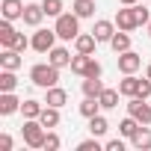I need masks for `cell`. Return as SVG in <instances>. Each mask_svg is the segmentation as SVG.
I'll return each mask as SVG.
<instances>
[{"label": "cell", "instance_id": "d4e9b609", "mask_svg": "<svg viewBox=\"0 0 151 151\" xmlns=\"http://www.w3.org/2000/svg\"><path fill=\"white\" fill-rule=\"evenodd\" d=\"M119 95H122L119 89H107V86H104V92H101V98H98V101H101V110H116V107H119Z\"/></svg>", "mask_w": 151, "mask_h": 151}, {"label": "cell", "instance_id": "7c38bea8", "mask_svg": "<svg viewBox=\"0 0 151 151\" xmlns=\"http://www.w3.org/2000/svg\"><path fill=\"white\" fill-rule=\"evenodd\" d=\"M21 110V101L15 92H0V116H12Z\"/></svg>", "mask_w": 151, "mask_h": 151}, {"label": "cell", "instance_id": "1f68e13d", "mask_svg": "<svg viewBox=\"0 0 151 151\" xmlns=\"http://www.w3.org/2000/svg\"><path fill=\"white\" fill-rule=\"evenodd\" d=\"M59 145H62V139H59L53 130H47V136H45V151H59Z\"/></svg>", "mask_w": 151, "mask_h": 151}, {"label": "cell", "instance_id": "f35d334b", "mask_svg": "<svg viewBox=\"0 0 151 151\" xmlns=\"http://www.w3.org/2000/svg\"><path fill=\"white\" fill-rule=\"evenodd\" d=\"M145 77H151V62H148V68H145Z\"/></svg>", "mask_w": 151, "mask_h": 151}, {"label": "cell", "instance_id": "7a4b0ae2", "mask_svg": "<svg viewBox=\"0 0 151 151\" xmlns=\"http://www.w3.org/2000/svg\"><path fill=\"white\" fill-rule=\"evenodd\" d=\"M21 136H24V145H27V148H45V136H47V127H45L39 119H24Z\"/></svg>", "mask_w": 151, "mask_h": 151}, {"label": "cell", "instance_id": "ffe728a7", "mask_svg": "<svg viewBox=\"0 0 151 151\" xmlns=\"http://www.w3.org/2000/svg\"><path fill=\"white\" fill-rule=\"evenodd\" d=\"M18 86V74L12 68H0V92H15Z\"/></svg>", "mask_w": 151, "mask_h": 151}, {"label": "cell", "instance_id": "e0dca14e", "mask_svg": "<svg viewBox=\"0 0 151 151\" xmlns=\"http://www.w3.org/2000/svg\"><path fill=\"white\" fill-rule=\"evenodd\" d=\"M130 145H133L136 151H151V127L142 124V127L136 130V136L130 139Z\"/></svg>", "mask_w": 151, "mask_h": 151}, {"label": "cell", "instance_id": "484cf974", "mask_svg": "<svg viewBox=\"0 0 151 151\" xmlns=\"http://www.w3.org/2000/svg\"><path fill=\"white\" fill-rule=\"evenodd\" d=\"M77 110H80V116H83V119H92V116H98V113H101V101H98V98H86V95H83V104H80Z\"/></svg>", "mask_w": 151, "mask_h": 151}, {"label": "cell", "instance_id": "f546056e", "mask_svg": "<svg viewBox=\"0 0 151 151\" xmlns=\"http://www.w3.org/2000/svg\"><path fill=\"white\" fill-rule=\"evenodd\" d=\"M42 9H45L47 18H59L65 6H62V0H42Z\"/></svg>", "mask_w": 151, "mask_h": 151}, {"label": "cell", "instance_id": "44dd1931", "mask_svg": "<svg viewBox=\"0 0 151 151\" xmlns=\"http://www.w3.org/2000/svg\"><path fill=\"white\" fill-rule=\"evenodd\" d=\"M136 89H139V77H133V74H124V77L119 80V92H122L124 98H133Z\"/></svg>", "mask_w": 151, "mask_h": 151}, {"label": "cell", "instance_id": "30bf717a", "mask_svg": "<svg viewBox=\"0 0 151 151\" xmlns=\"http://www.w3.org/2000/svg\"><path fill=\"white\" fill-rule=\"evenodd\" d=\"M42 18H45V9H42V3H27V6H24V15H21V21H24L27 27H39V24H42Z\"/></svg>", "mask_w": 151, "mask_h": 151}, {"label": "cell", "instance_id": "6da1fadb", "mask_svg": "<svg viewBox=\"0 0 151 151\" xmlns=\"http://www.w3.org/2000/svg\"><path fill=\"white\" fill-rule=\"evenodd\" d=\"M30 80H33V86H39V89H50V86L59 83V68L50 65V62H39V65L30 68Z\"/></svg>", "mask_w": 151, "mask_h": 151}, {"label": "cell", "instance_id": "7402d4cb", "mask_svg": "<svg viewBox=\"0 0 151 151\" xmlns=\"http://www.w3.org/2000/svg\"><path fill=\"white\" fill-rule=\"evenodd\" d=\"M71 12L77 15V18H92L95 15V0H74Z\"/></svg>", "mask_w": 151, "mask_h": 151}, {"label": "cell", "instance_id": "f1b7e54d", "mask_svg": "<svg viewBox=\"0 0 151 151\" xmlns=\"http://www.w3.org/2000/svg\"><path fill=\"white\" fill-rule=\"evenodd\" d=\"M107 130H110V122H107V119H104L101 113L89 119V133H92V136H104Z\"/></svg>", "mask_w": 151, "mask_h": 151}, {"label": "cell", "instance_id": "603a6c76", "mask_svg": "<svg viewBox=\"0 0 151 151\" xmlns=\"http://www.w3.org/2000/svg\"><path fill=\"white\" fill-rule=\"evenodd\" d=\"M110 47H113L116 53H124V50H130V36H127V30H116V36L110 39Z\"/></svg>", "mask_w": 151, "mask_h": 151}, {"label": "cell", "instance_id": "9a60e30c", "mask_svg": "<svg viewBox=\"0 0 151 151\" xmlns=\"http://www.w3.org/2000/svg\"><path fill=\"white\" fill-rule=\"evenodd\" d=\"M0 68H12V71H18V68H21V50L3 47V53H0Z\"/></svg>", "mask_w": 151, "mask_h": 151}, {"label": "cell", "instance_id": "3957f363", "mask_svg": "<svg viewBox=\"0 0 151 151\" xmlns=\"http://www.w3.org/2000/svg\"><path fill=\"white\" fill-rule=\"evenodd\" d=\"M56 36L62 39V42H74L80 36V18L74 15V12H62L59 18H56Z\"/></svg>", "mask_w": 151, "mask_h": 151}, {"label": "cell", "instance_id": "2e32d148", "mask_svg": "<svg viewBox=\"0 0 151 151\" xmlns=\"http://www.w3.org/2000/svg\"><path fill=\"white\" fill-rule=\"evenodd\" d=\"M95 45H98L95 33H80L77 39H74V50L77 53H95Z\"/></svg>", "mask_w": 151, "mask_h": 151}, {"label": "cell", "instance_id": "8992f818", "mask_svg": "<svg viewBox=\"0 0 151 151\" xmlns=\"http://www.w3.org/2000/svg\"><path fill=\"white\" fill-rule=\"evenodd\" d=\"M139 68H142V56H139L136 50L119 53V71H122V74H136Z\"/></svg>", "mask_w": 151, "mask_h": 151}, {"label": "cell", "instance_id": "277c9868", "mask_svg": "<svg viewBox=\"0 0 151 151\" xmlns=\"http://www.w3.org/2000/svg\"><path fill=\"white\" fill-rule=\"evenodd\" d=\"M127 116H133L139 124H151V104H148V98H139V95L127 98Z\"/></svg>", "mask_w": 151, "mask_h": 151}, {"label": "cell", "instance_id": "5bb4252c", "mask_svg": "<svg viewBox=\"0 0 151 151\" xmlns=\"http://www.w3.org/2000/svg\"><path fill=\"white\" fill-rule=\"evenodd\" d=\"M18 36H21V33L12 27V21H6V18H3V24H0V45H3V47H15Z\"/></svg>", "mask_w": 151, "mask_h": 151}, {"label": "cell", "instance_id": "d590c367", "mask_svg": "<svg viewBox=\"0 0 151 151\" xmlns=\"http://www.w3.org/2000/svg\"><path fill=\"white\" fill-rule=\"evenodd\" d=\"M12 145H15V142H12L9 133H0V151H12Z\"/></svg>", "mask_w": 151, "mask_h": 151}, {"label": "cell", "instance_id": "4fadbf2b", "mask_svg": "<svg viewBox=\"0 0 151 151\" xmlns=\"http://www.w3.org/2000/svg\"><path fill=\"white\" fill-rule=\"evenodd\" d=\"M47 62L56 65V68H68V65H71V53H68L65 47H56V45H53V47L47 50Z\"/></svg>", "mask_w": 151, "mask_h": 151}, {"label": "cell", "instance_id": "cb8c5ba5", "mask_svg": "<svg viewBox=\"0 0 151 151\" xmlns=\"http://www.w3.org/2000/svg\"><path fill=\"white\" fill-rule=\"evenodd\" d=\"M89 59H92V53H74L71 56V71L74 74H80V77H86V68H89Z\"/></svg>", "mask_w": 151, "mask_h": 151}, {"label": "cell", "instance_id": "e575fe53", "mask_svg": "<svg viewBox=\"0 0 151 151\" xmlns=\"http://www.w3.org/2000/svg\"><path fill=\"white\" fill-rule=\"evenodd\" d=\"M101 71H104V68H101V62L92 56V59H89V68H86V77H101Z\"/></svg>", "mask_w": 151, "mask_h": 151}, {"label": "cell", "instance_id": "83f0119b", "mask_svg": "<svg viewBox=\"0 0 151 151\" xmlns=\"http://www.w3.org/2000/svg\"><path fill=\"white\" fill-rule=\"evenodd\" d=\"M139 127H142V124H139V122H136L133 116H127V119H122V122H119V133H122L124 139H133Z\"/></svg>", "mask_w": 151, "mask_h": 151}, {"label": "cell", "instance_id": "52a82bcc", "mask_svg": "<svg viewBox=\"0 0 151 151\" xmlns=\"http://www.w3.org/2000/svg\"><path fill=\"white\" fill-rule=\"evenodd\" d=\"M116 21H107V18H101V21H95V27H92V33H95V39H98V45L101 42H107L110 45V39L116 36Z\"/></svg>", "mask_w": 151, "mask_h": 151}, {"label": "cell", "instance_id": "ab89813d", "mask_svg": "<svg viewBox=\"0 0 151 151\" xmlns=\"http://www.w3.org/2000/svg\"><path fill=\"white\" fill-rule=\"evenodd\" d=\"M148 36H151V21H148Z\"/></svg>", "mask_w": 151, "mask_h": 151}, {"label": "cell", "instance_id": "9c48e42d", "mask_svg": "<svg viewBox=\"0 0 151 151\" xmlns=\"http://www.w3.org/2000/svg\"><path fill=\"white\" fill-rule=\"evenodd\" d=\"M116 27L119 30H136L139 24H136V12H133V6H124V9H119L116 12Z\"/></svg>", "mask_w": 151, "mask_h": 151}, {"label": "cell", "instance_id": "d6a6232c", "mask_svg": "<svg viewBox=\"0 0 151 151\" xmlns=\"http://www.w3.org/2000/svg\"><path fill=\"white\" fill-rule=\"evenodd\" d=\"M98 139H101V136H92V139H83V142L77 145V151H101L104 145H101Z\"/></svg>", "mask_w": 151, "mask_h": 151}, {"label": "cell", "instance_id": "836d02e7", "mask_svg": "<svg viewBox=\"0 0 151 151\" xmlns=\"http://www.w3.org/2000/svg\"><path fill=\"white\" fill-rule=\"evenodd\" d=\"M136 95H139V98H151V77H142V80H139Z\"/></svg>", "mask_w": 151, "mask_h": 151}, {"label": "cell", "instance_id": "5b68a950", "mask_svg": "<svg viewBox=\"0 0 151 151\" xmlns=\"http://www.w3.org/2000/svg\"><path fill=\"white\" fill-rule=\"evenodd\" d=\"M56 30H42V27H36V33H33V50H39V53H47L53 45H56Z\"/></svg>", "mask_w": 151, "mask_h": 151}, {"label": "cell", "instance_id": "d6986e66", "mask_svg": "<svg viewBox=\"0 0 151 151\" xmlns=\"http://www.w3.org/2000/svg\"><path fill=\"white\" fill-rule=\"evenodd\" d=\"M42 110H45V101H36V98L21 101V113H24V119H39Z\"/></svg>", "mask_w": 151, "mask_h": 151}, {"label": "cell", "instance_id": "ac0fdd59", "mask_svg": "<svg viewBox=\"0 0 151 151\" xmlns=\"http://www.w3.org/2000/svg\"><path fill=\"white\" fill-rule=\"evenodd\" d=\"M80 89H83V95H86V98H101L104 83H101V77H83Z\"/></svg>", "mask_w": 151, "mask_h": 151}, {"label": "cell", "instance_id": "ba28073f", "mask_svg": "<svg viewBox=\"0 0 151 151\" xmlns=\"http://www.w3.org/2000/svg\"><path fill=\"white\" fill-rule=\"evenodd\" d=\"M24 0H3V3H0V15H3L6 21H18L21 15H24Z\"/></svg>", "mask_w": 151, "mask_h": 151}, {"label": "cell", "instance_id": "4dcf8cb0", "mask_svg": "<svg viewBox=\"0 0 151 151\" xmlns=\"http://www.w3.org/2000/svg\"><path fill=\"white\" fill-rule=\"evenodd\" d=\"M133 12H136V24H139V27H142V24L148 27V21H151V12H148L145 6H139V3H133Z\"/></svg>", "mask_w": 151, "mask_h": 151}, {"label": "cell", "instance_id": "8fae6325", "mask_svg": "<svg viewBox=\"0 0 151 151\" xmlns=\"http://www.w3.org/2000/svg\"><path fill=\"white\" fill-rule=\"evenodd\" d=\"M45 104L47 107H65L68 104V92L65 89H59V86H50V89H45Z\"/></svg>", "mask_w": 151, "mask_h": 151}, {"label": "cell", "instance_id": "8d00e7d4", "mask_svg": "<svg viewBox=\"0 0 151 151\" xmlns=\"http://www.w3.org/2000/svg\"><path fill=\"white\" fill-rule=\"evenodd\" d=\"M104 148L107 151H124V142L122 139H110V142H104Z\"/></svg>", "mask_w": 151, "mask_h": 151}, {"label": "cell", "instance_id": "4316f807", "mask_svg": "<svg viewBox=\"0 0 151 151\" xmlns=\"http://www.w3.org/2000/svg\"><path fill=\"white\" fill-rule=\"evenodd\" d=\"M39 122H42L47 130H50V127H56V124H59V107H47V104H45V110H42Z\"/></svg>", "mask_w": 151, "mask_h": 151}, {"label": "cell", "instance_id": "74e56055", "mask_svg": "<svg viewBox=\"0 0 151 151\" xmlns=\"http://www.w3.org/2000/svg\"><path fill=\"white\" fill-rule=\"evenodd\" d=\"M122 6H133V3H139V0H119Z\"/></svg>", "mask_w": 151, "mask_h": 151}]
</instances>
